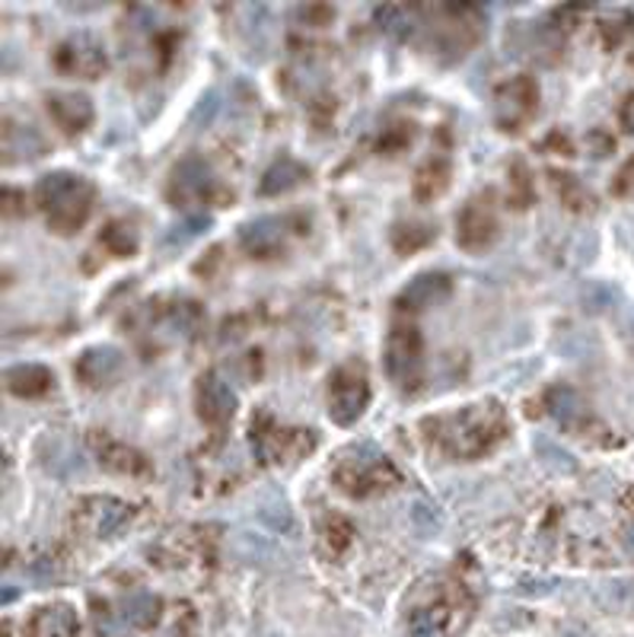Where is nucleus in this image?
<instances>
[{
	"label": "nucleus",
	"mask_w": 634,
	"mask_h": 637,
	"mask_svg": "<svg viewBox=\"0 0 634 637\" xmlns=\"http://www.w3.org/2000/svg\"><path fill=\"white\" fill-rule=\"evenodd\" d=\"M508 179H510V186H508L510 208H513V211L530 208V204H533V179H530V169H526V163H523V159H513V163H510Z\"/></svg>",
	"instance_id": "30"
},
{
	"label": "nucleus",
	"mask_w": 634,
	"mask_h": 637,
	"mask_svg": "<svg viewBox=\"0 0 634 637\" xmlns=\"http://www.w3.org/2000/svg\"><path fill=\"white\" fill-rule=\"evenodd\" d=\"M449 297H453V278L446 271H427V275H418L412 284L396 297V306L402 313H424V310L446 303Z\"/></svg>",
	"instance_id": "18"
},
{
	"label": "nucleus",
	"mask_w": 634,
	"mask_h": 637,
	"mask_svg": "<svg viewBox=\"0 0 634 637\" xmlns=\"http://www.w3.org/2000/svg\"><path fill=\"white\" fill-rule=\"evenodd\" d=\"M421 440L446 462H476L510 437L508 409L498 399H481L456 412L431 414L421 424Z\"/></svg>",
	"instance_id": "1"
},
{
	"label": "nucleus",
	"mask_w": 634,
	"mask_h": 637,
	"mask_svg": "<svg viewBox=\"0 0 634 637\" xmlns=\"http://www.w3.org/2000/svg\"><path fill=\"white\" fill-rule=\"evenodd\" d=\"M501 236V221H498V204H494V191L476 194L463 204L459 217H456V246L463 253H485L498 243Z\"/></svg>",
	"instance_id": "11"
},
{
	"label": "nucleus",
	"mask_w": 634,
	"mask_h": 637,
	"mask_svg": "<svg viewBox=\"0 0 634 637\" xmlns=\"http://www.w3.org/2000/svg\"><path fill=\"white\" fill-rule=\"evenodd\" d=\"M80 618L70 603L38 605L23 625V637H77Z\"/></svg>",
	"instance_id": "19"
},
{
	"label": "nucleus",
	"mask_w": 634,
	"mask_h": 637,
	"mask_svg": "<svg viewBox=\"0 0 634 637\" xmlns=\"http://www.w3.org/2000/svg\"><path fill=\"white\" fill-rule=\"evenodd\" d=\"M240 399L233 392V385L223 380L221 373L208 370L194 382V412L201 417V424H208L211 431H223L230 427V421L236 417Z\"/></svg>",
	"instance_id": "14"
},
{
	"label": "nucleus",
	"mask_w": 634,
	"mask_h": 637,
	"mask_svg": "<svg viewBox=\"0 0 634 637\" xmlns=\"http://www.w3.org/2000/svg\"><path fill=\"white\" fill-rule=\"evenodd\" d=\"M476 586H469L463 573L453 571V577H437L409 605V635L459 637L476 615Z\"/></svg>",
	"instance_id": "2"
},
{
	"label": "nucleus",
	"mask_w": 634,
	"mask_h": 637,
	"mask_svg": "<svg viewBox=\"0 0 634 637\" xmlns=\"http://www.w3.org/2000/svg\"><path fill=\"white\" fill-rule=\"evenodd\" d=\"M300 233L293 226V217H258L240 226V246L249 258L258 261H268V258H278L287 249V239Z\"/></svg>",
	"instance_id": "16"
},
{
	"label": "nucleus",
	"mask_w": 634,
	"mask_h": 637,
	"mask_svg": "<svg viewBox=\"0 0 634 637\" xmlns=\"http://www.w3.org/2000/svg\"><path fill=\"white\" fill-rule=\"evenodd\" d=\"M382 370L399 392L405 395L421 392V385L427 380V345L418 325L399 322L389 328L386 348H382Z\"/></svg>",
	"instance_id": "5"
},
{
	"label": "nucleus",
	"mask_w": 634,
	"mask_h": 637,
	"mask_svg": "<svg viewBox=\"0 0 634 637\" xmlns=\"http://www.w3.org/2000/svg\"><path fill=\"white\" fill-rule=\"evenodd\" d=\"M629 189H634V157L619 169V176H615V182H612V191H615V194H625Z\"/></svg>",
	"instance_id": "36"
},
{
	"label": "nucleus",
	"mask_w": 634,
	"mask_h": 637,
	"mask_svg": "<svg viewBox=\"0 0 634 637\" xmlns=\"http://www.w3.org/2000/svg\"><path fill=\"white\" fill-rule=\"evenodd\" d=\"M166 198L173 208L179 211H194V208H221L223 201L233 198V191L223 189V182L214 176V169L201 157H186L176 163V169L169 172V186H166Z\"/></svg>",
	"instance_id": "7"
},
{
	"label": "nucleus",
	"mask_w": 634,
	"mask_h": 637,
	"mask_svg": "<svg viewBox=\"0 0 634 637\" xmlns=\"http://www.w3.org/2000/svg\"><path fill=\"white\" fill-rule=\"evenodd\" d=\"M137 510L134 504H127L122 498L112 494H90L74 507V529L87 539H115L122 536L127 526L134 523Z\"/></svg>",
	"instance_id": "9"
},
{
	"label": "nucleus",
	"mask_w": 634,
	"mask_h": 637,
	"mask_svg": "<svg viewBox=\"0 0 634 637\" xmlns=\"http://www.w3.org/2000/svg\"><path fill=\"white\" fill-rule=\"evenodd\" d=\"M325 405H329V417L338 427H354L364 417L370 405V377L360 360H345L342 367L332 370Z\"/></svg>",
	"instance_id": "8"
},
{
	"label": "nucleus",
	"mask_w": 634,
	"mask_h": 637,
	"mask_svg": "<svg viewBox=\"0 0 634 637\" xmlns=\"http://www.w3.org/2000/svg\"><path fill=\"white\" fill-rule=\"evenodd\" d=\"M90 449H93L96 462L105 469V472H112V476H122V478H151L154 476V466H151V459L141 452V449H134L125 440H119V437H112L109 431H90Z\"/></svg>",
	"instance_id": "15"
},
{
	"label": "nucleus",
	"mask_w": 634,
	"mask_h": 637,
	"mask_svg": "<svg viewBox=\"0 0 634 637\" xmlns=\"http://www.w3.org/2000/svg\"><path fill=\"white\" fill-rule=\"evenodd\" d=\"M449 179H453V163H449V157L446 154H431V157L418 166V172H414V201H421V204L437 201L449 189Z\"/></svg>",
	"instance_id": "22"
},
{
	"label": "nucleus",
	"mask_w": 634,
	"mask_h": 637,
	"mask_svg": "<svg viewBox=\"0 0 634 637\" xmlns=\"http://www.w3.org/2000/svg\"><path fill=\"white\" fill-rule=\"evenodd\" d=\"M52 64L64 77H80V80H96L109 70V52L102 42L90 32H74L64 42L55 45Z\"/></svg>",
	"instance_id": "12"
},
{
	"label": "nucleus",
	"mask_w": 634,
	"mask_h": 637,
	"mask_svg": "<svg viewBox=\"0 0 634 637\" xmlns=\"http://www.w3.org/2000/svg\"><path fill=\"white\" fill-rule=\"evenodd\" d=\"M587 144H590V150H593V157H605V154H612V147H615V141L603 134V131H590L587 134Z\"/></svg>",
	"instance_id": "35"
},
{
	"label": "nucleus",
	"mask_w": 634,
	"mask_h": 637,
	"mask_svg": "<svg viewBox=\"0 0 634 637\" xmlns=\"http://www.w3.org/2000/svg\"><path fill=\"white\" fill-rule=\"evenodd\" d=\"M45 150H48L45 137L32 125H16V122L3 125V159L7 163H30V159L42 157Z\"/></svg>",
	"instance_id": "24"
},
{
	"label": "nucleus",
	"mask_w": 634,
	"mask_h": 637,
	"mask_svg": "<svg viewBox=\"0 0 634 637\" xmlns=\"http://www.w3.org/2000/svg\"><path fill=\"white\" fill-rule=\"evenodd\" d=\"M74 373L87 389H109L125 373V354L112 345H93L77 357Z\"/></svg>",
	"instance_id": "17"
},
{
	"label": "nucleus",
	"mask_w": 634,
	"mask_h": 637,
	"mask_svg": "<svg viewBox=\"0 0 634 637\" xmlns=\"http://www.w3.org/2000/svg\"><path fill=\"white\" fill-rule=\"evenodd\" d=\"M409 144H412V125H396L389 127L380 141H377V150H380V154H396V150H402V147H409Z\"/></svg>",
	"instance_id": "32"
},
{
	"label": "nucleus",
	"mask_w": 634,
	"mask_h": 637,
	"mask_svg": "<svg viewBox=\"0 0 634 637\" xmlns=\"http://www.w3.org/2000/svg\"><path fill=\"white\" fill-rule=\"evenodd\" d=\"M99 246L115 258H131L137 253V233L125 221H109L99 230Z\"/></svg>",
	"instance_id": "28"
},
{
	"label": "nucleus",
	"mask_w": 634,
	"mask_h": 637,
	"mask_svg": "<svg viewBox=\"0 0 634 637\" xmlns=\"http://www.w3.org/2000/svg\"><path fill=\"white\" fill-rule=\"evenodd\" d=\"M619 541L634 558V488H625L619 498Z\"/></svg>",
	"instance_id": "31"
},
{
	"label": "nucleus",
	"mask_w": 634,
	"mask_h": 637,
	"mask_svg": "<svg viewBox=\"0 0 634 637\" xmlns=\"http://www.w3.org/2000/svg\"><path fill=\"white\" fill-rule=\"evenodd\" d=\"M545 405H548V414H552L568 434L580 437V440H590V444L603 446V440H600L597 434H603L605 437L609 431L593 417V412L583 405V399H580L574 389H568V385L548 389V392H545ZM605 440H609V437H605Z\"/></svg>",
	"instance_id": "13"
},
{
	"label": "nucleus",
	"mask_w": 634,
	"mask_h": 637,
	"mask_svg": "<svg viewBox=\"0 0 634 637\" xmlns=\"http://www.w3.org/2000/svg\"><path fill=\"white\" fill-rule=\"evenodd\" d=\"M332 484L354 501H367L377 494H389L402 484V472L396 469V462L374 444H354L345 446L335 456L332 466Z\"/></svg>",
	"instance_id": "4"
},
{
	"label": "nucleus",
	"mask_w": 634,
	"mask_h": 637,
	"mask_svg": "<svg viewBox=\"0 0 634 637\" xmlns=\"http://www.w3.org/2000/svg\"><path fill=\"white\" fill-rule=\"evenodd\" d=\"M45 109L64 134H84L96 119L93 102L84 93H52L45 99Z\"/></svg>",
	"instance_id": "20"
},
{
	"label": "nucleus",
	"mask_w": 634,
	"mask_h": 637,
	"mask_svg": "<svg viewBox=\"0 0 634 637\" xmlns=\"http://www.w3.org/2000/svg\"><path fill=\"white\" fill-rule=\"evenodd\" d=\"M3 382H7V392L16 395V399H42V395L52 392L55 373L42 364H13L3 373Z\"/></svg>",
	"instance_id": "23"
},
{
	"label": "nucleus",
	"mask_w": 634,
	"mask_h": 637,
	"mask_svg": "<svg viewBox=\"0 0 634 637\" xmlns=\"http://www.w3.org/2000/svg\"><path fill=\"white\" fill-rule=\"evenodd\" d=\"M540 112V83L533 74H516L494 90V122L508 134H520Z\"/></svg>",
	"instance_id": "10"
},
{
	"label": "nucleus",
	"mask_w": 634,
	"mask_h": 637,
	"mask_svg": "<svg viewBox=\"0 0 634 637\" xmlns=\"http://www.w3.org/2000/svg\"><path fill=\"white\" fill-rule=\"evenodd\" d=\"M32 201L42 211V217H45L52 233L74 236L77 230H84V223L90 221V214H93L96 186L87 176L58 169V172H48L35 182Z\"/></svg>",
	"instance_id": "3"
},
{
	"label": "nucleus",
	"mask_w": 634,
	"mask_h": 637,
	"mask_svg": "<svg viewBox=\"0 0 634 637\" xmlns=\"http://www.w3.org/2000/svg\"><path fill=\"white\" fill-rule=\"evenodd\" d=\"M26 214V194L20 189H3V217H20Z\"/></svg>",
	"instance_id": "33"
},
{
	"label": "nucleus",
	"mask_w": 634,
	"mask_h": 637,
	"mask_svg": "<svg viewBox=\"0 0 634 637\" xmlns=\"http://www.w3.org/2000/svg\"><path fill=\"white\" fill-rule=\"evenodd\" d=\"M316 431L310 427H285L275 414L258 409L249 421V446L262 466H287L316 449Z\"/></svg>",
	"instance_id": "6"
},
{
	"label": "nucleus",
	"mask_w": 634,
	"mask_h": 637,
	"mask_svg": "<svg viewBox=\"0 0 634 637\" xmlns=\"http://www.w3.org/2000/svg\"><path fill=\"white\" fill-rule=\"evenodd\" d=\"M389 239H392V249L399 255H414L427 249L437 239V233L427 223H396Z\"/></svg>",
	"instance_id": "27"
},
{
	"label": "nucleus",
	"mask_w": 634,
	"mask_h": 637,
	"mask_svg": "<svg viewBox=\"0 0 634 637\" xmlns=\"http://www.w3.org/2000/svg\"><path fill=\"white\" fill-rule=\"evenodd\" d=\"M163 615V603L154 593H134L122 603V622H127L137 632H151Z\"/></svg>",
	"instance_id": "26"
},
{
	"label": "nucleus",
	"mask_w": 634,
	"mask_h": 637,
	"mask_svg": "<svg viewBox=\"0 0 634 637\" xmlns=\"http://www.w3.org/2000/svg\"><path fill=\"white\" fill-rule=\"evenodd\" d=\"M552 186L558 191L561 204L574 211V214H583V211H593V194L587 191V186L571 176V172H552Z\"/></svg>",
	"instance_id": "29"
},
{
	"label": "nucleus",
	"mask_w": 634,
	"mask_h": 637,
	"mask_svg": "<svg viewBox=\"0 0 634 637\" xmlns=\"http://www.w3.org/2000/svg\"><path fill=\"white\" fill-rule=\"evenodd\" d=\"M619 125H622V131H629V134L634 131V93L625 96V102L619 109Z\"/></svg>",
	"instance_id": "37"
},
{
	"label": "nucleus",
	"mask_w": 634,
	"mask_h": 637,
	"mask_svg": "<svg viewBox=\"0 0 634 637\" xmlns=\"http://www.w3.org/2000/svg\"><path fill=\"white\" fill-rule=\"evenodd\" d=\"M307 179H310V169L300 159L281 157L265 169V176L258 182V191L265 198H278V194H287V191H293L297 186H303Z\"/></svg>",
	"instance_id": "25"
},
{
	"label": "nucleus",
	"mask_w": 634,
	"mask_h": 637,
	"mask_svg": "<svg viewBox=\"0 0 634 637\" xmlns=\"http://www.w3.org/2000/svg\"><path fill=\"white\" fill-rule=\"evenodd\" d=\"M316 545L325 561H342L354 545V523L338 510H322L316 516Z\"/></svg>",
	"instance_id": "21"
},
{
	"label": "nucleus",
	"mask_w": 634,
	"mask_h": 637,
	"mask_svg": "<svg viewBox=\"0 0 634 637\" xmlns=\"http://www.w3.org/2000/svg\"><path fill=\"white\" fill-rule=\"evenodd\" d=\"M297 16H300V20H310L313 26H325V23L335 16V10H332V7H300Z\"/></svg>",
	"instance_id": "34"
}]
</instances>
